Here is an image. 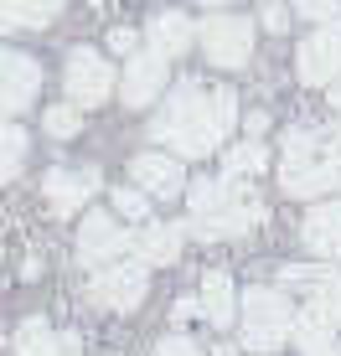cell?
Segmentation results:
<instances>
[{"mask_svg":"<svg viewBox=\"0 0 341 356\" xmlns=\"http://www.w3.org/2000/svg\"><path fill=\"white\" fill-rule=\"evenodd\" d=\"M264 165H269V150H264V140H259V134H248L243 145H233V150L223 155V176H238V181L264 176Z\"/></svg>","mask_w":341,"mask_h":356,"instance_id":"21","label":"cell"},{"mask_svg":"<svg viewBox=\"0 0 341 356\" xmlns=\"http://www.w3.org/2000/svg\"><path fill=\"white\" fill-rule=\"evenodd\" d=\"M295 315H300V310H290V294H285V289L248 284V289H243V310H238V321H243L238 336H243V346L259 351V356L279 351L285 341H295Z\"/></svg>","mask_w":341,"mask_h":356,"instance_id":"4","label":"cell"},{"mask_svg":"<svg viewBox=\"0 0 341 356\" xmlns=\"http://www.w3.org/2000/svg\"><path fill=\"white\" fill-rule=\"evenodd\" d=\"M129 176H135V186H145L155 202H170V196L187 191V165H181V155H170V150L135 155V161H129Z\"/></svg>","mask_w":341,"mask_h":356,"instance_id":"13","label":"cell"},{"mask_svg":"<svg viewBox=\"0 0 341 356\" xmlns=\"http://www.w3.org/2000/svg\"><path fill=\"white\" fill-rule=\"evenodd\" d=\"M114 67L104 63L93 47H72L68 52V63H63V88H68V98L78 108H99V104H109L114 98Z\"/></svg>","mask_w":341,"mask_h":356,"instance_id":"5","label":"cell"},{"mask_svg":"<svg viewBox=\"0 0 341 356\" xmlns=\"http://www.w3.org/2000/svg\"><path fill=\"white\" fill-rule=\"evenodd\" d=\"M279 186H285V196H300V202H326L331 191H341V170H336L331 140H326V124L285 129V145H279Z\"/></svg>","mask_w":341,"mask_h":356,"instance_id":"3","label":"cell"},{"mask_svg":"<svg viewBox=\"0 0 341 356\" xmlns=\"http://www.w3.org/2000/svg\"><path fill=\"white\" fill-rule=\"evenodd\" d=\"M21 165H26V129H21V124H6V155H0V176L16 181Z\"/></svg>","mask_w":341,"mask_h":356,"instance_id":"25","label":"cell"},{"mask_svg":"<svg viewBox=\"0 0 341 356\" xmlns=\"http://www.w3.org/2000/svg\"><path fill=\"white\" fill-rule=\"evenodd\" d=\"M88 6H109V0H88Z\"/></svg>","mask_w":341,"mask_h":356,"instance_id":"35","label":"cell"},{"mask_svg":"<svg viewBox=\"0 0 341 356\" xmlns=\"http://www.w3.org/2000/svg\"><path fill=\"white\" fill-rule=\"evenodd\" d=\"M217 356H238V351H233V346H217Z\"/></svg>","mask_w":341,"mask_h":356,"instance_id":"34","label":"cell"},{"mask_svg":"<svg viewBox=\"0 0 341 356\" xmlns=\"http://www.w3.org/2000/svg\"><path fill=\"white\" fill-rule=\"evenodd\" d=\"M16 356H83V346H78V336L52 330L42 315H31V321H21V330H16Z\"/></svg>","mask_w":341,"mask_h":356,"instance_id":"17","label":"cell"},{"mask_svg":"<svg viewBox=\"0 0 341 356\" xmlns=\"http://www.w3.org/2000/svg\"><path fill=\"white\" fill-rule=\"evenodd\" d=\"M259 21H264V26H269V31H285V26H290V10L279 6V0H269V6H264V16H259Z\"/></svg>","mask_w":341,"mask_h":356,"instance_id":"29","label":"cell"},{"mask_svg":"<svg viewBox=\"0 0 341 356\" xmlns=\"http://www.w3.org/2000/svg\"><path fill=\"white\" fill-rule=\"evenodd\" d=\"M238 124V93L233 88H207L202 78H181L176 88H170L166 108L155 114V145L170 155H181V161H207V155L217 150V145L228 140V129Z\"/></svg>","mask_w":341,"mask_h":356,"instance_id":"1","label":"cell"},{"mask_svg":"<svg viewBox=\"0 0 341 356\" xmlns=\"http://www.w3.org/2000/svg\"><path fill=\"white\" fill-rule=\"evenodd\" d=\"M300 243L315 253V259H341V202H315L306 212V222H300Z\"/></svg>","mask_w":341,"mask_h":356,"instance_id":"15","label":"cell"},{"mask_svg":"<svg viewBox=\"0 0 341 356\" xmlns=\"http://www.w3.org/2000/svg\"><path fill=\"white\" fill-rule=\"evenodd\" d=\"M181 232H187V227H176V222H140V232H135V259L150 264V268L176 264L181 259Z\"/></svg>","mask_w":341,"mask_h":356,"instance_id":"19","label":"cell"},{"mask_svg":"<svg viewBox=\"0 0 341 356\" xmlns=\"http://www.w3.org/2000/svg\"><path fill=\"white\" fill-rule=\"evenodd\" d=\"M315 356H341V341H331V346H326V351H315Z\"/></svg>","mask_w":341,"mask_h":356,"instance_id":"31","label":"cell"},{"mask_svg":"<svg viewBox=\"0 0 341 356\" xmlns=\"http://www.w3.org/2000/svg\"><path fill=\"white\" fill-rule=\"evenodd\" d=\"M99 186H104V176L93 165H57V170H47L42 196H47V207H52L57 217H72V212L88 207V196Z\"/></svg>","mask_w":341,"mask_h":356,"instance_id":"11","label":"cell"},{"mask_svg":"<svg viewBox=\"0 0 341 356\" xmlns=\"http://www.w3.org/2000/svg\"><path fill=\"white\" fill-rule=\"evenodd\" d=\"M150 356H202V346L191 336H181V330H170V336H161V346H155Z\"/></svg>","mask_w":341,"mask_h":356,"instance_id":"27","label":"cell"},{"mask_svg":"<svg viewBox=\"0 0 341 356\" xmlns=\"http://www.w3.org/2000/svg\"><path fill=\"white\" fill-rule=\"evenodd\" d=\"M202 315H207V325H217V330H228L238 321V310H243V300H238V289H233V279L223 274V268H212V274H202Z\"/></svg>","mask_w":341,"mask_h":356,"instance_id":"18","label":"cell"},{"mask_svg":"<svg viewBox=\"0 0 341 356\" xmlns=\"http://www.w3.org/2000/svg\"><path fill=\"white\" fill-rule=\"evenodd\" d=\"M125 253H135V238H129L109 212H88V217H83V227H78V264L83 268L119 264Z\"/></svg>","mask_w":341,"mask_h":356,"instance_id":"10","label":"cell"},{"mask_svg":"<svg viewBox=\"0 0 341 356\" xmlns=\"http://www.w3.org/2000/svg\"><path fill=\"white\" fill-rule=\"evenodd\" d=\"M326 140H331V155H336V170H341V124H326Z\"/></svg>","mask_w":341,"mask_h":356,"instance_id":"30","label":"cell"},{"mask_svg":"<svg viewBox=\"0 0 341 356\" xmlns=\"http://www.w3.org/2000/svg\"><path fill=\"white\" fill-rule=\"evenodd\" d=\"M197 6H207V10H217V6H228V0H197Z\"/></svg>","mask_w":341,"mask_h":356,"instance_id":"33","label":"cell"},{"mask_svg":"<svg viewBox=\"0 0 341 356\" xmlns=\"http://www.w3.org/2000/svg\"><path fill=\"white\" fill-rule=\"evenodd\" d=\"M290 10L321 26V21H336V16H341V0H290Z\"/></svg>","mask_w":341,"mask_h":356,"instance_id":"26","label":"cell"},{"mask_svg":"<svg viewBox=\"0 0 341 356\" xmlns=\"http://www.w3.org/2000/svg\"><path fill=\"white\" fill-rule=\"evenodd\" d=\"M166 63L170 57L161 52H135V57H125V83H119V98H125V108H145V104H155V98L166 93Z\"/></svg>","mask_w":341,"mask_h":356,"instance_id":"14","label":"cell"},{"mask_svg":"<svg viewBox=\"0 0 341 356\" xmlns=\"http://www.w3.org/2000/svg\"><path fill=\"white\" fill-rule=\"evenodd\" d=\"M150 202L155 196L145 186H114V212L125 217V222H150Z\"/></svg>","mask_w":341,"mask_h":356,"instance_id":"23","label":"cell"},{"mask_svg":"<svg viewBox=\"0 0 341 356\" xmlns=\"http://www.w3.org/2000/svg\"><path fill=\"white\" fill-rule=\"evenodd\" d=\"M269 217L264 196L253 191V181L238 176H212L187 186V227L202 243H228V238H248L253 227Z\"/></svg>","mask_w":341,"mask_h":356,"instance_id":"2","label":"cell"},{"mask_svg":"<svg viewBox=\"0 0 341 356\" xmlns=\"http://www.w3.org/2000/svg\"><path fill=\"white\" fill-rule=\"evenodd\" d=\"M331 341H336V325L326 321L321 310H310V305H306V310L295 315V346L306 351V356H315V351L331 346Z\"/></svg>","mask_w":341,"mask_h":356,"instance_id":"22","label":"cell"},{"mask_svg":"<svg viewBox=\"0 0 341 356\" xmlns=\"http://www.w3.org/2000/svg\"><path fill=\"white\" fill-rule=\"evenodd\" d=\"M331 104H336V114H341V83H336V88H331Z\"/></svg>","mask_w":341,"mask_h":356,"instance_id":"32","label":"cell"},{"mask_svg":"<svg viewBox=\"0 0 341 356\" xmlns=\"http://www.w3.org/2000/svg\"><path fill=\"white\" fill-rule=\"evenodd\" d=\"M42 129L52 134V140H72V134L83 129V108L72 104V98H68V104H57V108H47V114H42Z\"/></svg>","mask_w":341,"mask_h":356,"instance_id":"24","label":"cell"},{"mask_svg":"<svg viewBox=\"0 0 341 356\" xmlns=\"http://www.w3.org/2000/svg\"><path fill=\"white\" fill-rule=\"evenodd\" d=\"M279 284L285 289H306L310 294V310H321L331 325H341V268L326 264H285L279 268Z\"/></svg>","mask_w":341,"mask_h":356,"instance_id":"9","label":"cell"},{"mask_svg":"<svg viewBox=\"0 0 341 356\" xmlns=\"http://www.w3.org/2000/svg\"><path fill=\"white\" fill-rule=\"evenodd\" d=\"M197 42H202V26H191L181 10H161V16L145 26V47L161 52V57H181V52H191Z\"/></svg>","mask_w":341,"mask_h":356,"instance_id":"16","label":"cell"},{"mask_svg":"<svg viewBox=\"0 0 341 356\" xmlns=\"http://www.w3.org/2000/svg\"><path fill=\"white\" fill-rule=\"evenodd\" d=\"M295 72H300V83H310V88H331V83H341V16L321 21V26L300 42Z\"/></svg>","mask_w":341,"mask_h":356,"instance_id":"7","label":"cell"},{"mask_svg":"<svg viewBox=\"0 0 341 356\" xmlns=\"http://www.w3.org/2000/svg\"><path fill=\"white\" fill-rule=\"evenodd\" d=\"M109 47H114L119 57H135L140 52V36L129 31V26H114V31H109Z\"/></svg>","mask_w":341,"mask_h":356,"instance_id":"28","label":"cell"},{"mask_svg":"<svg viewBox=\"0 0 341 356\" xmlns=\"http://www.w3.org/2000/svg\"><path fill=\"white\" fill-rule=\"evenodd\" d=\"M145 268L150 264H104V268H93V279H88V300L93 305H104V310H140V300H145Z\"/></svg>","mask_w":341,"mask_h":356,"instance_id":"8","label":"cell"},{"mask_svg":"<svg viewBox=\"0 0 341 356\" xmlns=\"http://www.w3.org/2000/svg\"><path fill=\"white\" fill-rule=\"evenodd\" d=\"M42 93V63H31L26 52H16V47H6V57H0V104H6V114H26L31 98Z\"/></svg>","mask_w":341,"mask_h":356,"instance_id":"12","label":"cell"},{"mask_svg":"<svg viewBox=\"0 0 341 356\" xmlns=\"http://www.w3.org/2000/svg\"><path fill=\"white\" fill-rule=\"evenodd\" d=\"M63 0H0V26L6 31H42L57 21Z\"/></svg>","mask_w":341,"mask_h":356,"instance_id":"20","label":"cell"},{"mask_svg":"<svg viewBox=\"0 0 341 356\" xmlns=\"http://www.w3.org/2000/svg\"><path fill=\"white\" fill-rule=\"evenodd\" d=\"M197 47L207 52V63L223 67V72L248 67V57H253V21H243V16H207Z\"/></svg>","mask_w":341,"mask_h":356,"instance_id":"6","label":"cell"}]
</instances>
